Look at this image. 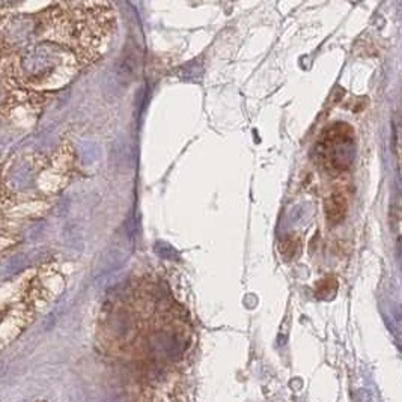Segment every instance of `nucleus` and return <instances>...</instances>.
I'll use <instances>...</instances> for the list:
<instances>
[{
  "mask_svg": "<svg viewBox=\"0 0 402 402\" xmlns=\"http://www.w3.org/2000/svg\"><path fill=\"white\" fill-rule=\"evenodd\" d=\"M316 163L333 176L350 171L354 160V134L350 127L336 124L324 130L315 146Z\"/></svg>",
  "mask_w": 402,
  "mask_h": 402,
  "instance_id": "f257e3e1",
  "label": "nucleus"
},
{
  "mask_svg": "<svg viewBox=\"0 0 402 402\" xmlns=\"http://www.w3.org/2000/svg\"><path fill=\"white\" fill-rule=\"evenodd\" d=\"M348 209V195L344 188H336L325 199V216L330 223H339Z\"/></svg>",
  "mask_w": 402,
  "mask_h": 402,
  "instance_id": "f03ea898",
  "label": "nucleus"
}]
</instances>
